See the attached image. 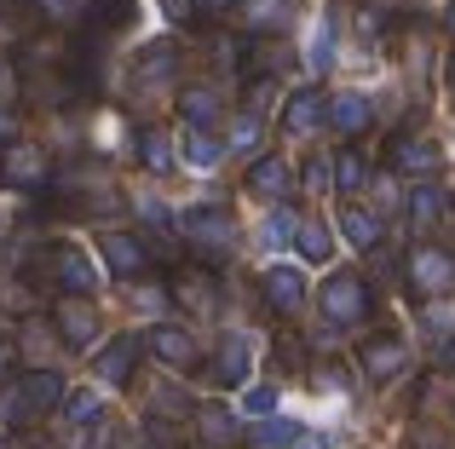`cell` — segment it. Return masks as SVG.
Segmentation results:
<instances>
[{
	"instance_id": "6da1fadb",
	"label": "cell",
	"mask_w": 455,
	"mask_h": 449,
	"mask_svg": "<svg viewBox=\"0 0 455 449\" xmlns=\"http://www.w3.org/2000/svg\"><path fill=\"white\" fill-rule=\"evenodd\" d=\"M317 305H323V317H329L334 328H352V323H363V317L375 311V300H369V282L357 277V271H334V277H323Z\"/></svg>"
},
{
	"instance_id": "7a4b0ae2",
	"label": "cell",
	"mask_w": 455,
	"mask_h": 449,
	"mask_svg": "<svg viewBox=\"0 0 455 449\" xmlns=\"http://www.w3.org/2000/svg\"><path fill=\"white\" fill-rule=\"evenodd\" d=\"M179 236H185L190 254L225 259V254H231V242H236V224H231V214H225V208H190V214L179 219Z\"/></svg>"
},
{
	"instance_id": "3957f363",
	"label": "cell",
	"mask_w": 455,
	"mask_h": 449,
	"mask_svg": "<svg viewBox=\"0 0 455 449\" xmlns=\"http://www.w3.org/2000/svg\"><path fill=\"white\" fill-rule=\"evenodd\" d=\"M41 265H46V282L64 288V294H92V288H99V271H92V259L81 254L76 242H52Z\"/></svg>"
},
{
	"instance_id": "277c9868",
	"label": "cell",
	"mask_w": 455,
	"mask_h": 449,
	"mask_svg": "<svg viewBox=\"0 0 455 449\" xmlns=\"http://www.w3.org/2000/svg\"><path fill=\"white\" fill-rule=\"evenodd\" d=\"M0 179L18 185V191H35V185L52 179V161H46V150L29 145V138H6V145H0Z\"/></svg>"
},
{
	"instance_id": "5b68a950",
	"label": "cell",
	"mask_w": 455,
	"mask_h": 449,
	"mask_svg": "<svg viewBox=\"0 0 455 449\" xmlns=\"http://www.w3.org/2000/svg\"><path fill=\"white\" fill-rule=\"evenodd\" d=\"M357 369H363V381H375V386L398 381V374L410 369V346H403V335H369L363 351H357Z\"/></svg>"
},
{
	"instance_id": "8992f818",
	"label": "cell",
	"mask_w": 455,
	"mask_h": 449,
	"mask_svg": "<svg viewBox=\"0 0 455 449\" xmlns=\"http://www.w3.org/2000/svg\"><path fill=\"white\" fill-rule=\"evenodd\" d=\"M403 277H410V288L421 294V300H438V294L455 282V254L450 248H415L410 265H403Z\"/></svg>"
},
{
	"instance_id": "52a82bcc",
	"label": "cell",
	"mask_w": 455,
	"mask_h": 449,
	"mask_svg": "<svg viewBox=\"0 0 455 449\" xmlns=\"http://www.w3.org/2000/svg\"><path fill=\"white\" fill-rule=\"evenodd\" d=\"M52 323H58V340L64 346H92L99 340V305H92V294H64V300L52 305Z\"/></svg>"
},
{
	"instance_id": "ba28073f",
	"label": "cell",
	"mask_w": 455,
	"mask_h": 449,
	"mask_svg": "<svg viewBox=\"0 0 455 449\" xmlns=\"http://www.w3.org/2000/svg\"><path fill=\"white\" fill-rule=\"evenodd\" d=\"M12 398H18L23 415H46V409L64 404V374L46 369V363H35V369H23L18 381H12Z\"/></svg>"
},
{
	"instance_id": "9c48e42d",
	"label": "cell",
	"mask_w": 455,
	"mask_h": 449,
	"mask_svg": "<svg viewBox=\"0 0 455 449\" xmlns=\"http://www.w3.org/2000/svg\"><path fill=\"white\" fill-rule=\"evenodd\" d=\"M387 161H392L398 173H410V179H433V173H438V161H444V150H438L427 133L403 127V133L387 145Z\"/></svg>"
},
{
	"instance_id": "30bf717a",
	"label": "cell",
	"mask_w": 455,
	"mask_h": 449,
	"mask_svg": "<svg viewBox=\"0 0 455 449\" xmlns=\"http://www.w3.org/2000/svg\"><path fill=\"white\" fill-rule=\"evenodd\" d=\"M145 351L162 369H196V340H190V328H173V323H156L150 335H145Z\"/></svg>"
},
{
	"instance_id": "8fae6325",
	"label": "cell",
	"mask_w": 455,
	"mask_h": 449,
	"mask_svg": "<svg viewBox=\"0 0 455 449\" xmlns=\"http://www.w3.org/2000/svg\"><path fill=\"white\" fill-rule=\"evenodd\" d=\"M259 294H266L271 311L294 317V311L306 305V277H300V265H266V277H259Z\"/></svg>"
},
{
	"instance_id": "7c38bea8",
	"label": "cell",
	"mask_w": 455,
	"mask_h": 449,
	"mask_svg": "<svg viewBox=\"0 0 455 449\" xmlns=\"http://www.w3.org/2000/svg\"><path fill=\"white\" fill-rule=\"evenodd\" d=\"M248 369H254V346H248V335H225L220 351H213L208 381L213 386H248Z\"/></svg>"
},
{
	"instance_id": "4fadbf2b",
	"label": "cell",
	"mask_w": 455,
	"mask_h": 449,
	"mask_svg": "<svg viewBox=\"0 0 455 449\" xmlns=\"http://www.w3.org/2000/svg\"><path fill=\"white\" fill-rule=\"evenodd\" d=\"M99 254H104V265H110L116 277H145V271H150L145 242H139V236H127V231H104L99 236Z\"/></svg>"
},
{
	"instance_id": "5bb4252c",
	"label": "cell",
	"mask_w": 455,
	"mask_h": 449,
	"mask_svg": "<svg viewBox=\"0 0 455 449\" xmlns=\"http://www.w3.org/2000/svg\"><path fill=\"white\" fill-rule=\"evenodd\" d=\"M167 294H173L185 311H220V282L208 277V271H196V265H185V271H173V282H167Z\"/></svg>"
},
{
	"instance_id": "9a60e30c",
	"label": "cell",
	"mask_w": 455,
	"mask_h": 449,
	"mask_svg": "<svg viewBox=\"0 0 455 449\" xmlns=\"http://www.w3.org/2000/svg\"><path fill=\"white\" fill-rule=\"evenodd\" d=\"M243 438V427H236V415L225 404H202L196 409V449H231Z\"/></svg>"
},
{
	"instance_id": "2e32d148",
	"label": "cell",
	"mask_w": 455,
	"mask_h": 449,
	"mask_svg": "<svg viewBox=\"0 0 455 449\" xmlns=\"http://www.w3.org/2000/svg\"><path fill=\"white\" fill-rule=\"evenodd\" d=\"M133 363H139V340L133 335H116V340H104V351H99V381H110V386H127L133 381Z\"/></svg>"
},
{
	"instance_id": "e0dca14e",
	"label": "cell",
	"mask_w": 455,
	"mask_h": 449,
	"mask_svg": "<svg viewBox=\"0 0 455 449\" xmlns=\"http://www.w3.org/2000/svg\"><path fill=\"white\" fill-rule=\"evenodd\" d=\"M323 115H329V127H334L340 138H357V133H369V115H375V110H369L363 92H334Z\"/></svg>"
},
{
	"instance_id": "ac0fdd59",
	"label": "cell",
	"mask_w": 455,
	"mask_h": 449,
	"mask_svg": "<svg viewBox=\"0 0 455 449\" xmlns=\"http://www.w3.org/2000/svg\"><path fill=\"white\" fill-rule=\"evenodd\" d=\"M248 191L266 196V202H277V196L294 191V168H289L283 156H259L254 168H248Z\"/></svg>"
},
{
	"instance_id": "d6986e66",
	"label": "cell",
	"mask_w": 455,
	"mask_h": 449,
	"mask_svg": "<svg viewBox=\"0 0 455 449\" xmlns=\"http://www.w3.org/2000/svg\"><path fill=\"white\" fill-rule=\"evenodd\" d=\"M323 110H329L323 87H300V92H289V104H283V133H311V127L323 122Z\"/></svg>"
},
{
	"instance_id": "ffe728a7",
	"label": "cell",
	"mask_w": 455,
	"mask_h": 449,
	"mask_svg": "<svg viewBox=\"0 0 455 449\" xmlns=\"http://www.w3.org/2000/svg\"><path fill=\"white\" fill-rule=\"evenodd\" d=\"M294 248H300V259H306V265H323V259L334 254L329 224H323V219H294Z\"/></svg>"
},
{
	"instance_id": "44dd1931",
	"label": "cell",
	"mask_w": 455,
	"mask_h": 449,
	"mask_svg": "<svg viewBox=\"0 0 455 449\" xmlns=\"http://www.w3.org/2000/svg\"><path fill=\"white\" fill-rule=\"evenodd\" d=\"M179 115H185V127H213L220 122V92L213 87H185L179 92Z\"/></svg>"
},
{
	"instance_id": "7402d4cb",
	"label": "cell",
	"mask_w": 455,
	"mask_h": 449,
	"mask_svg": "<svg viewBox=\"0 0 455 449\" xmlns=\"http://www.w3.org/2000/svg\"><path fill=\"white\" fill-rule=\"evenodd\" d=\"M306 432H300V421H283V415H266L254 432H248V444L254 449H294Z\"/></svg>"
},
{
	"instance_id": "603a6c76",
	"label": "cell",
	"mask_w": 455,
	"mask_h": 449,
	"mask_svg": "<svg viewBox=\"0 0 455 449\" xmlns=\"http://www.w3.org/2000/svg\"><path fill=\"white\" fill-rule=\"evenodd\" d=\"M340 231L352 248H375L380 242V219L369 214V208H340Z\"/></svg>"
},
{
	"instance_id": "cb8c5ba5",
	"label": "cell",
	"mask_w": 455,
	"mask_h": 449,
	"mask_svg": "<svg viewBox=\"0 0 455 449\" xmlns=\"http://www.w3.org/2000/svg\"><path fill=\"white\" fill-rule=\"evenodd\" d=\"M127 18H133V0H92V6H87V35L122 29Z\"/></svg>"
},
{
	"instance_id": "d4e9b609",
	"label": "cell",
	"mask_w": 455,
	"mask_h": 449,
	"mask_svg": "<svg viewBox=\"0 0 455 449\" xmlns=\"http://www.w3.org/2000/svg\"><path fill=\"white\" fill-rule=\"evenodd\" d=\"M220 156H225V145L208 133V127H185V161L190 168H213Z\"/></svg>"
},
{
	"instance_id": "484cf974",
	"label": "cell",
	"mask_w": 455,
	"mask_h": 449,
	"mask_svg": "<svg viewBox=\"0 0 455 449\" xmlns=\"http://www.w3.org/2000/svg\"><path fill=\"white\" fill-rule=\"evenodd\" d=\"M329 173H334V185H340V191H357V185L369 179V161H363V150H357V145H346L340 156L329 161Z\"/></svg>"
},
{
	"instance_id": "4316f807",
	"label": "cell",
	"mask_w": 455,
	"mask_h": 449,
	"mask_svg": "<svg viewBox=\"0 0 455 449\" xmlns=\"http://www.w3.org/2000/svg\"><path fill=\"white\" fill-rule=\"evenodd\" d=\"M139 161H145L150 173H167V168H173V145H167L162 127H145V133H139Z\"/></svg>"
},
{
	"instance_id": "83f0119b",
	"label": "cell",
	"mask_w": 455,
	"mask_h": 449,
	"mask_svg": "<svg viewBox=\"0 0 455 449\" xmlns=\"http://www.w3.org/2000/svg\"><path fill=\"white\" fill-rule=\"evenodd\" d=\"M438 214H444V196H438L433 191V185H415V191H410V224H421V231H427V224H438Z\"/></svg>"
},
{
	"instance_id": "f1b7e54d",
	"label": "cell",
	"mask_w": 455,
	"mask_h": 449,
	"mask_svg": "<svg viewBox=\"0 0 455 449\" xmlns=\"http://www.w3.org/2000/svg\"><path fill=\"white\" fill-rule=\"evenodd\" d=\"M64 415H69V427H92L104 415L99 392H64Z\"/></svg>"
},
{
	"instance_id": "f546056e",
	"label": "cell",
	"mask_w": 455,
	"mask_h": 449,
	"mask_svg": "<svg viewBox=\"0 0 455 449\" xmlns=\"http://www.w3.org/2000/svg\"><path fill=\"white\" fill-rule=\"evenodd\" d=\"M271 351H277V369L283 374H300L306 369V340L300 335H277V346H271Z\"/></svg>"
},
{
	"instance_id": "4dcf8cb0",
	"label": "cell",
	"mask_w": 455,
	"mask_h": 449,
	"mask_svg": "<svg viewBox=\"0 0 455 449\" xmlns=\"http://www.w3.org/2000/svg\"><path fill=\"white\" fill-rule=\"evenodd\" d=\"M421 328L438 340V346H444V340L455 335V305H427V311H421Z\"/></svg>"
},
{
	"instance_id": "1f68e13d",
	"label": "cell",
	"mask_w": 455,
	"mask_h": 449,
	"mask_svg": "<svg viewBox=\"0 0 455 449\" xmlns=\"http://www.w3.org/2000/svg\"><path fill=\"white\" fill-rule=\"evenodd\" d=\"M243 409H248V415H259V421H266V415H277V386H248Z\"/></svg>"
},
{
	"instance_id": "d6a6232c",
	"label": "cell",
	"mask_w": 455,
	"mask_h": 449,
	"mask_svg": "<svg viewBox=\"0 0 455 449\" xmlns=\"http://www.w3.org/2000/svg\"><path fill=\"white\" fill-rule=\"evenodd\" d=\"M294 236V214H271V224H266V242H289Z\"/></svg>"
},
{
	"instance_id": "836d02e7",
	"label": "cell",
	"mask_w": 455,
	"mask_h": 449,
	"mask_svg": "<svg viewBox=\"0 0 455 449\" xmlns=\"http://www.w3.org/2000/svg\"><path fill=\"white\" fill-rule=\"evenodd\" d=\"M248 145H259V122H254V115L236 122V150H248Z\"/></svg>"
},
{
	"instance_id": "e575fe53",
	"label": "cell",
	"mask_w": 455,
	"mask_h": 449,
	"mask_svg": "<svg viewBox=\"0 0 455 449\" xmlns=\"http://www.w3.org/2000/svg\"><path fill=\"white\" fill-rule=\"evenodd\" d=\"M162 6H167V18H173V23H190V12H196V0H162Z\"/></svg>"
},
{
	"instance_id": "d590c367",
	"label": "cell",
	"mask_w": 455,
	"mask_h": 449,
	"mask_svg": "<svg viewBox=\"0 0 455 449\" xmlns=\"http://www.w3.org/2000/svg\"><path fill=\"white\" fill-rule=\"evenodd\" d=\"M243 0H196V12H208V18H225V12H236Z\"/></svg>"
},
{
	"instance_id": "8d00e7d4",
	"label": "cell",
	"mask_w": 455,
	"mask_h": 449,
	"mask_svg": "<svg viewBox=\"0 0 455 449\" xmlns=\"http://www.w3.org/2000/svg\"><path fill=\"white\" fill-rule=\"evenodd\" d=\"M306 185H329V161H311V168H306Z\"/></svg>"
},
{
	"instance_id": "74e56055",
	"label": "cell",
	"mask_w": 455,
	"mask_h": 449,
	"mask_svg": "<svg viewBox=\"0 0 455 449\" xmlns=\"http://www.w3.org/2000/svg\"><path fill=\"white\" fill-rule=\"evenodd\" d=\"M438 351H444V358H438V363H444V369H455V335L444 340V346H438Z\"/></svg>"
},
{
	"instance_id": "f35d334b",
	"label": "cell",
	"mask_w": 455,
	"mask_h": 449,
	"mask_svg": "<svg viewBox=\"0 0 455 449\" xmlns=\"http://www.w3.org/2000/svg\"><path fill=\"white\" fill-rule=\"evenodd\" d=\"M444 29L455 35V0H450V6H444Z\"/></svg>"
},
{
	"instance_id": "ab89813d",
	"label": "cell",
	"mask_w": 455,
	"mask_h": 449,
	"mask_svg": "<svg viewBox=\"0 0 455 449\" xmlns=\"http://www.w3.org/2000/svg\"><path fill=\"white\" fill-rule=\"evenodd\" d=\"M450 87H455V58H450Z\"/></svg>"
},
{
	"instance_id": "60d3db41",
	"label": "cell",
	"mask_w": 455,
	"mask_h": 449,
	"mask_svg": "<svg viewBox=\"0 0 455 449\" xmlns=\"http://www.w3.org/2000/svg\"><path fill=\"white\" fill-rule=\"evenodd\" d=\"M0 231H6V219H0Z\"/></svg>"
}]
</instances>
